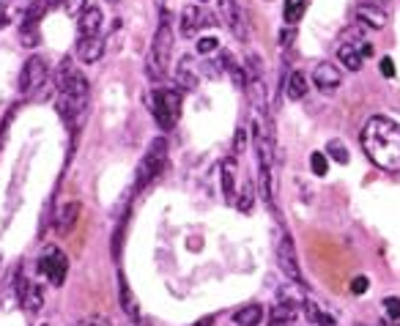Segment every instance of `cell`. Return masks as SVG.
Wrapping results in <instances>:
<instances>
[{
  "label": "cell",
  "mask_w": 400,
  "mask_h": 326,
  "mask_svg": "<svg viewBox=\"0 0 400 326\" xmlns=\"http://www.w3.org/2000/svg\"><path fill=\"white\" fill-rule=\"evenodd\" d=\"M362 149L375 168L400 173V124L387 115H373L362 129Z\"/></svg>",
  "instance_id": "cell-1"
},
{
  "label": "cell",
  "mask_w": 400,
  "mask_h": 326,
  "mask_svg": "<svg viewBox=\"0 0 400 326\" xmlns=\"http://www.w3.org/2000/svg\"><path fill=\"white\" fill-rule=\"evenodd\" d=\"M85 107H88V80L75 69H66L58 85V115L72 126L85 113Z\"/></svg>",
  "instance_id": "cell-2"
},
{
  "label": "cell",
  "mask_w": 400,
  "mask_h": 326,
  "mask_svg": "<svg viewBox=\"0 0 400 326\" xmlns=\"http://www.w3.org/2000/svg\"><path fill=\"white\" fill-rule=\"evenodd\" d=\"M170 55H173V27H170L168 11H162V23L154 33L149 61H146V75L151 80H162L170 69Z\"/></svg>",
  "instance_id": "cell-3"
},
{
  "label": "cell",
  "mask_w": 400,
  "mask_h": 326,
  "mask_svg": "<svg viewBox=\"0 0 400 326\" xmlns=\"http://www.w3.org/2000/svg\"><path fill=\"white\" fill-rule=\"evenodd\" d=\"M151 110H154V118L162 129H170L181 115V91L175 88H162L154 94L151 99Z\"/></svg>",
  "instance_id": "cell-4"
},
{
  "label": "cell",
  "mask_w": 400,
  "mask_h": 326,
  "mask_svg": "<svg viewBox=\"0 0 400 326\" xmlns=\"http://www.w3.org/2000/svg\"><path fill=\"white\" fill-rule=\"evenodd\" d=\"M165 156H168V143H165L162 137H156V140L149 146V153L140 159V168H137V189L149 187L151 181L162 173Z\"/></svg>",
  "instance_id": "cell-5"
},
{
  "label": "cell",
  "mask_w": 400,
  "mask_h": 326,
  "mask_svg": "<svg viewBox=\"0 0 400 326\" xmlns=\"http://www.w3.org/2000/svg\"><path fill=\"white\" fill-rule=\"evenodd\" d=\"M36 269H39V275L44 277L47 282H52V285H63L66 272H69V261H66V255L58 250V247H50V250L39 258Z\"/></svg>",
  "instance_id": "cell-6"
},
{
  "label": "cell",
  "mask_w": 400,
  "mask_h": 326,
  "mask_svg": "<svg viewBox=\"0 0 400 326\" xmlns=\"http://www.w3.org/2000/svg\"><path fill=\"white\" fill-rule=\"evenodd\" d=\"M44 80H47V63H44V58H39V55L27 58L23 72H20V94L27 96V94L39 91L44 85Z\"/></svg>",
  "instance_id": "cell-7"
},
{
  "label": "cell",
  "mask_w": 400,
  "mask_h": 326,
  "mask_svg": "<svg viewBox=\"0 0 400 326\" xmlns=\"http://www.w3.org/2000/svg\"><path fill=\"white\" fill-rule=\"evenodd\" d=\"M277 261H280V269L291 277L294 282L304 285L299 261H296V250H294V242H291V236H288V233H282V236H280V242H277Z\"/></svg>",
  "instance_id": "cell-8"
},
{
  "label": "cell",
  "mask_w": 400,
  "mask_h": 326,
  "mask_svg": "<svg viewBox=\"0 0 400 326\" xmlns=\"http://www.w3.org/2000/svg\"><path fill=\"white\" fill-rule=\"evenodd\" d=\"M220 8H223V17H225L227 27L233 30V36L239 42L247 39V23H244V6L242 0H220Z\"/></svg>",
  "instance_id": "cell-9"
},
{
  "label": "cell",
  "mask_w": 400,
  "mask_h": 326,
  "mask_svg": "<svg viewBox=\"0 0 400 326\" xmlns=\"http://www.w3.org/2000/svg\"><path fill=\"white\" fill-rule=\"evenodd\" d=\"M313 82H315V88H321L324 94H332V91L340 88L343 75H340V69H337L335 63H318L315 72H313Z\"/></svg>",
  "instance_id": "cell-10"
},
{
  "label": "cell",
  "mask_w": 400,
  "mask_h": 326,
  "mask_svg": "<svg viewBox=\"0 0 400 326\" xmlns=\"http://www.w3.org/2000/svg\"><path fill=\"white\" fill-rule=\"evenodd\" d=\"M203 25H214V23H211V17H208V14H203V11H200L198 6H187V8L181 11V36L192 39Z\"/></svg>",
  "instance_id": "cell-11"
},
{
  "label": "cell",
  "mask_w": 400,
  "mask_h": 326,
  "mask_svg": "<svg viewBox=\"0 0 400 326\" xmlns=\"http://www.w3.org/2000/svg\"><path fill=\"white\" fill-rule=\"evenodd\" d=\"M101 55H104V42H101L99 36H80L77 58L82 63H96Z\"/></svg>",
  "instance_id": "cell-12"
},
{
  "label": "cell",
  "mask_w": 400,
  "mask_h": 326,
  "mask_svg": "<svg viewBox=\"0 0 400 326\" xmlns=\"http://www.w3.org/2000/svg\"><path fill=\"white\" fill-rule=\"evenodd\" d=\"M356 17H359V23L370 27H384L389 23V11H384L381 6H373V3H362L356 8Z\"/></svg>",
  "instance_id": "cell-13"
},
{
  "label": "cell",
  "mask_w": 400,
  "mask_h": 326,
  "mask_svg": "<svg viewBox=\"0 0 400 326\" xmlns=\"http://www.w3.org/2000/svg\"><path fill=\"white\" fill-rule=\"evenodd\" d=\"M80 23H77V30H80V36H99L101 30V11L96 6H88L80 17H77Z\"/></svg>",
  "instance_id": "cell-14"
},
{
  "label": "cell",
  "mask_w": 400,
  "mask_h": 326,
  "mask_svg": "<svg viewBox=\"0 0 400 326\" xmlns=\"http://www.w3.org/2000/svg\"><path fill=\"white\" fill-rule=\"evenodd\" d=\"M77 217H80V203L77 201L63 203V206L58 208V214H55V230H58V233H69V230L75 227Z\"/></svg>",
  "instance_id": "cell-15"
},
{
  "label": "cell",
  "mask_w": 400,
  "mask_h": 326,
  "mask_svg": "<svg viewBox=\"0 0 400 326\" xmlns=\"http://www.w3.org/2000/svg\"><path fill=\"white\" fill-rule=\"evenodd\" d=\"M337 61L349 69V72H359L365 63V55L359 50V44H340L337 47Z\"/></svg>",
  "instance_id": "cell-16"
},
{
  "label": "cell",
  "mask_w": 400,
  "mask_h": 326,
  "mask_svg": "<svg viewBox=\"0 0 400 326\" xmlns=\"http://www.w3.org/2000/svg\"><path fill=\"white\" fill-rule=\"evenodd\" d=\"M294 324H296V307H291L285 301H277V307H272V313H269L266 326H294Z\"/></svg>",
  "instance_id": "cell-17"
},
{
  "label": "cell",
  "mask_w": 400,
  "mask_h": 326,
  "mask_svg": "<svg viewBox=\"0 0 400 326\" xmlns=\"http://www.w3.org/2000/svg\"><path fill=\"white\" fill-rule=\"evenodd\" d=\"M118 291H121V307H124V313L132 321H140V304L135 299V294H132V288H129L124 275L118 277Z\"/></svg>",
  "instance_id": "cell-18"
},
{
  "label": "cell",
  "mask_w": 400,
  "mask_h": 326,
  "mask_svg": "<svg viewBox=\"0 0 400 326\" xmlns=\"http://www.w3.org/2000/svg\"><path fill=\"white\" fill-rule=\"evenodd\" d=\"M247 91H250L252 107H255L258 115L263 118V115H266V85H263V80H261V77H250Z\"/></svg>",
  "instance_id": "cell-19"
},
{
  "label": "cell",
  "mask_w": 400,
  "mask_h": 326,
  "mask_svg": "<svg viewBox=\"0 0 400 326\" xmlns=\"http://www.w3.org/2000/svg\"><path fill=\"white\" fill-rule=\"evenodd\" d=\"M175 85H178V88H184V91H195V88H198V75L192 72L189 58H184V61L178 63V72H175Z\"/></svg>",
  "instance_id": "cell-20"
},
{
  "label": "cell",
  "mask_w": 400,
  "mask_h": 326,
  "mask_svg": "<svg viewBox=\"0 0 400 326\" xmlns=\"http://www.w3.org/2000/svg\"><path fill=\"white\" fill-rule=\"evenodd\" d=\"M285 94H288V99L291 101H299L307 96V80L301 72H291L288 80H285Z\"/></svg>",
  "instance_id": "cell-21"
},
{
  "label": "cell",
  "mask_w": 400,
  "mask_h": 326,
  "mask_svg": "<svg viewBox=\"0 0 400 326\" xmlns=\"http://www.w3.org/2000/svg\"><path fill=\"white\" fill-rule=\"evenodd\" d=\"M236 326H258L263 321V307L261 304H250V307H242L236 315H233Z\"/></svg>",
  "instance_id": "cell-22"
},
{
  "label": "cell",
  "mask_w": 400,
  "mask_h": 326,
  "mask_svg": "<svg viewBox=\"0 0 400 326\" xmlns=\"http://www.w3.org/2000/svg\"><path fill=\"white\" fill-rule=\"evenodd\" d=\"M223 192L227 201H236V159L223 162Z\"/></svg>",
  "instance_id": "cell-23"
},
{
  "label": "cell",
  "mask_w": 400,
  "mask_h": 326,
  "mask_svg": "<svg viewBox=\"0 0 400 326\" xmlns=\"http://www.w3.org/2000/svg\"><path fill=\"white\" fill-rule=\"evenodd\" d=\"M23 304H25L30 313H39L42 307H44V291H42V285H25V291H23Z\"/></svg>",
  "instance_id": "cell-24"
},
{
  "label": "cell",
  "mask_w": 400,
  "mask_h": 326,
  "mask_svg": "<svg viewBox=\"0 0 400 326\" xmlns=\"http://www.w3.org/2000/svg\"><path fill=\"white\" fill-rule=\"evenodd\" d=\"M304 11H307V0H285L282 17H285V23H288V25L296 27V23L304 17Z\"/></svg>",
  "instance_id": "cell-25"
},
{
  "label": "cell",
  "mask_w": 400,
  "mask_h": 326,
  "mask_svg": "<svg viewBox=\"0 0 400 326\" xmlns=\"http://www.w3.org/2000/svg\"><path fill=\"white\" fill-rule=\"evenodd\" d=\"M280 301H285V304H291V307H301L307 296H304V291H301V285H285L282 291H280Z\"/></svg>",
  "instance_id": "cell-26"
},
{
  "label": "cell",
  "mask_w": 400,
  "mask_h": 326,
  "mask_svg": "<svg viewBox=\"0 0 400 326\" xmlns=\"http://www.w3.org/2000/svg\"><path fill=\"white\" fill-rule=\"evenodd\" d=\"M326 153L335 159V162H340V165H349V149H346V143L343 140H329L326 143Z\"/></svg>",
  "instance_id": "cell-27"
},
{
  "label": "cell",
  "mask_w": 400,
  "mask_h": 326,
  "mask_svg": "<svg viewBox=\"0 0 400 326\" xmlns=\"http://www.w3.org/2000/svg\"><path fill=\"white\" fill-rule=\"evenodd\" d=\"M20 36H23V44H25V47H36V44H39V23H27L25 20Z\"/></svg>",
  "instance_id": "cell-28"
},
{
  "label": "cell",
  "mask_w": 400,
  "mask_h": 326,
  "mask_svg": "<svg viewBox=\"0 0 400 326\" xmlns=\"http://www.w3.org/2000/svg\"><path fill=\"white\" fill-rule=\"evenodd\" d=\"M252 203H255V187L250 184H244V189H242V195H239V201H236V206H239V211H252Z\"/></svg>",
  "instance_id": "cell-29"
},
{
  "label": "cell",
  "mask_w": 400,
  "mask_h": 326,
  "mask_svg": "<svg viewBox=\"0 0 400 326\" xmlns=\"http://www.w3.org/2000/svg\"><path fill=\"white\" fill-rule=\"evenodd\" d=\"M310 168H313V173H315V176H326V170H329V162H326L324 151H315V153L310 156Z\"/></svg>",
  "instance_id": "cell-30"
},
{
  "label": "cell",
  "mask_w": 400,
  "mask_h": 326,
  "mask_svg": "<svg viewBox=\"0 0 400 326\" xmlns=\"http://www.w3.org/2000/svg\"><path fill=\"white\" fill-rule=\"evenodd\" d=\"M63 3V11L69 14V17H80L85 8H88V0H61Z\"/></svg>",
  "instance_id": "cell-31"
},
{
  "label": "cell",
  "mask_w": 400,
  "mask_h": 326,
  "mask_svg": "<svg viewBox=\"0 0 400 326\" xmlns=\"http://www.w3.org/2000/svg\"><path fill=\"white\" fill-rule=\"evenodd\" d=\"M384 310H387V318H389V321H398L400 318V299L398 296L384 299Z\"/></svg>",
  "instance_id": "cell-32"
},
{
  "label": "cell",
  "mask_w": 400,
  "mask_h": 326,
  "mask_svg": "<svg viewBox=\"0 0 400 326\" xmlns=\"http://www.w3.org/2000/svg\"><path fill=\"white\" fill-rule=\"evenodd\" d=\"M217 47H220V42H217V39H211V36H206V39H200L198 42L200 55H211V52H217Z\"/></svg>",
  "instance_id": "cell-33"
},
{
  "label": "cell",
  "mask_w": 400,
  "mask_h": 326,
  "mask_svg": "<svg viewBox=\"0 0 400 326\" xmlns=\"http://www.w3.org/2000/svg\"><path fill=\"white\" fill-rule=\"evenodd\" d=\"M247 149V132L244 129H236V137H233V153L239 156V153H244Z\"/></svg>",
  "instance_id": "cell-34"
},
{
  "label": "cell",
  "mask_w": 400,
  "mask_h": 326,
  "mask_svg": "<svg viewBox=\"0 0 400 326\" xmlns=\"http://www.w3.org/2000/svg\"><path fill=\"white\" fill-rule=\"evenodd\" d=\"M368 288H370L368 277H354V280H351V294H365Z\"/></svg>",
  "instance_id": "cell-35"
},
{
  "label": "cell",
  "mask_w": 400,
  "mask_h": 326,
  "mask_svg": "<svg viewBox=\"0 0 400 326\" xmlns=\"http://www.w3.org/2000/svg\"><path fill=\"white\" fill-rule=\"evenodd\" d=\"M77 326H113V324H110V318H104V315H88V318H82Z\"/></svg>",
  "instance_id": "cell-36"
},
{
  "label": "cell",
  "mask_w": 400,
  "mask_h": 326,
  "mask_svg": "<svg viewBox=\"0 0 400 326\" xmlns=\"http://www.w3.org/2000/svg\"><path fill=\"white\" fill-rule=\"evenodd\" d=\"M294 39H296V27L294 25H288V30H282V33H280V44H282V47H288Z\"/></svg>",
  "instance_id": "cell-37"
},
{
  "label": "cell",
  "mask_w": 400,
  "mask_h": 326,
  "mask_svg": "<svg viewBox=\"0 0 400 326\" xmlns=\"http://www.w3.org/2000/svg\"><path fill=\"white\" fill-rule=\"evenodd\" d=\"M381 72H384V77H395V63H392V58H381Z\"/></svg>",
  "instance_id": "cell-38"
},
{
  "label": "cell",
  "mask_w": 400,
  "mask_h": 326,
  "mask_svg": "<svg viewBox=\"0 0 400 326\" xmlns=\"http://www.w3.org/2000/svg\"><path fill=\"white\" fill-rule=\"evenodd\" d=\"M211 324H214V318L208 315V318H200V321H198V324H195V326H211Z\"/></svg>",
  "instance_id": "cell-39"
},
{
  "label": "cell",
  "mask_w": 400,
  "mask_h": 326,
  "mask_svg": "<svg viewBox=\"0 0 400 326\" xmlns=\"http://www.w3.org/2000/svg\"><path fill=\"white\" fill-rule=\"evenodd\" d=\"M392 326H400V318H398V321H392Z\"/></svg>",
  "instance_id": "cell-40"
},
{
  "label": "cell",
  "mask_w": 400,
  "mask_h": 326,
  "mask_svg": "<svg viewBox=\"0 0 400 326\" xmlns=\"http://www.w3.org/2000/svg\"><path fill=\"white\" fill-rule=\"evenodd\" d=\"M107 3H118V0H107Z\"/></svg>",
  "instance_id": "cell-41"
},
{
  "label": "cell",
  "mask_w": 400,
  "mask_h": 326,
  "mask_svg": "<svg viewBox=\"0 0 400 326\" xmlns=\"http://www.w3.org/2000/svg\"><path fill=\"white\" fill-rule=\"evenodd\" d=\"M359 326H365V324H359Z\"/></svg>",
  "instance_id": "cell-42"
},
{
  "label": "cell",
  "mask_w": 400,
  "mask_h": 326,
  "mask_svg": "<svg viewBox=\"0 0 400 326\" xmlns=\"http://www.w3.org/2000/svg\"><path fill=\"white\" fill-rule=\"evenodd\" d=\"M203 3H206V0H203Z\"/></svg>",
  "instance_id": "cell-43"
}]
</instances>
